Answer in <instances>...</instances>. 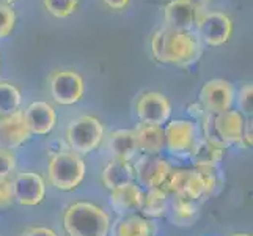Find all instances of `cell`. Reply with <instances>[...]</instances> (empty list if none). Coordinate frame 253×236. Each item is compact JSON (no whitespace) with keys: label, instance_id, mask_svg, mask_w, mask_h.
I'll return each mask as SVG.
<instances>
[{"label":"cell","instance_id":"6da1fadb","mask_svg":"<svg viewBox=\"0 0 253 236\" xmlns=\"http://www.w3.org/2000/svg\"><path fill=\"white\" fill-rule=\"evenodd\" d=\"M153 57L161 63L189 65L202 55V41L192 32L159 29L151 40Z\"/></svg>","mask_w":253,"mask_h":236},{"label":"cell","instance_id":"7a4b0ae2","mask_svg":"<svg viewBox=\"0 0 253 236\" xmlns=\"http://www.w3.org/2000/svg\"><path fill=\"white\" fill-rule=\"evenodd\" d=\"M63 227L69 236H107L110 219L102 208L88 202H77L65 211Z\"/></svg>","mask_w":253,"mask_h":236},{"label":"cell","instance_id":"3957f363","mask_svg":"<svg viewBox=\"0 0 253 236\" xmlns=\"http://www.w3.org/2000/svg\"><path fill=\"white\" fill-rule=\"evenodd\" d=\"M217 186L214 169H195V170H171L167 181L164 183V190L171 192L174 197L195 202L198 198L212 194Z\"/></svg>","mask_w":253,"mask_h":236},{"label":"cell","instance_id":"277c9868","mask_svg":"<svg viewBox=\"0 0 253 236\" xmlns=\"http://www.w3.org/2000/svg\"><path fill=\"white\" fill-rule=\"evenodd\" d=\"M47 173L55 189L73 190L85 177V162L74 151H60L50 157Z\"/></svg>","mask_w":253,"mask_h":236},{"label":"cell","instance_id":"5b68a950","mask_svg":"<svg viewBox=\"0 0 253 236\" xmlns=\"http://www.w3.org/2000/svg\"><path fill=\"white\" fill-rule=\"evenodd\" d=\"M244 126H246V120L238 110H225L217 115L208 113L203 123L206 139L223 145L241 143Z\"/></svg>","mask_w":253,"mask_h":236},{"label":"cell","instance_id":"8992f818","mask_svg":"<svg viewBox=\"0 0 253 236\" xmlns=\"http://www.w3.org/2000/svg\"><path fill=\"white\" fill-rule=\"evenodd\" d=\"M66 139L69 148L77 154H86L96 150L104 139V126L101 121L91 117L84 115L71 121L68 126Z\"/></svg>","mask_w":253,"mask_h":236},{"label":"cell","instance_id":"52a82bcc","mask_svg":"<svg viewBox=\"0 0 253 236\" xmlns=\"http://www.w3.org/2000/svg\"><path fill=\"white\" fill-rule=\"evenodd\" d=\"M197 27L200 40L209 46H222L233 33V22L220 11H202L197 16Z\"/></svg>","mask_w":253,"mask_h":236},{"label":"cell","instance_id":"ba28073f","mask_svg":"<svg viewBox=\"0 0 253 236\" xmlns=\"http://www.w3.org/2000/svg\"><path fill=\"white\" fill-rule=\"evenodd\" d=\"M50 94L55 102L71 106L84 96V79L71 69L55 71L49 79Z\"/></svg>","mask_w":253,"mask_h":236},{"label":"cell","instance_id":"9c48e42d","mask_svg":"<svg viewBox=\"0 0 253 236\" xmlns=\"http://www.w3.org/2000/svg\"><path fill=\"white\" fill-rule=\"evenodd\" d=\"M200 104L206 113L217 115L225 110H230L234 101V89L228 81L212 79L208 81L200 92Z\"/></svg>","mask_w":253,"mask_h":236},{"label":"cell","instance_id":"30bf717a","mask_svg":"<svg viewBox=\"0 0 253 236\" xmlns=\"http://www.w3.org/2000/svg\"><path fill=\"white\" fill-rule=\"evenodd\" d=\"M13 198L24 206H37L46 194L44 180L35 172H22L11 181Z\"/></svg>","mask_w":253,"mask_h":236},{"label":"cell","instance_id":"8fae6325","mask_svg":"<svg viewBox=\"0 0 253 236\" xmlns=\"http://www.w3.org/2000/svg\"><path fill=\"white\" fill-rule=\"evenodd\" d=\"M170 172V164L154 154H145L143 157H140L134 169V175L140 183V186H145L146 189L162 188Z\"/></svg>","mask_w":253,"mask_h":236},{"label":"cell","instance_id":"7c38bea8","mask_svg":"<svg viewBox=\"0 0 253 236\" xmlns=\"http://www.w3.org/2000/svg\"><path fill=\"white\" fill-rule=\"evenodd\" d=\"M165 146L173 154L190 153L197 142L195 125L187 120H173L164 129Z\"/></svg>","mask_w":253,"mask_h":236},{"label":"cell","instance_id":"4fadbf2b","mask_svg":"<svg viewBox=\"0 0 253 236\" xmlns=\"http://www.w3.org/2000/svg\"><path fill=\"white\" fill-rule=\"evenodd\" d=\"M170 102L161 93L148 92L142 94L137 101V117L140 120V123L162 126V123L170 118Z\"/></svg>","mask_w":253,"mask_h":236},{"label":"cell","instance_id":"5bb4252c","mask_svg":"<svg viewBox=\"0 0 253 236\" xmlns=\"http://www.w3.org/2000/svg\"><path fill=\"white\" fill-rule=\"evenodd\" d=\"M24 123L27 126L30 134L46 136L57 123V113L55 109L49 102L44 101H35L22 112Z\"/></svg>","mask_w":253,"mask_h":236},{"label":"cell","instance_id":"9a60e30c","mask_svg":"<svg viewBox=\"0 0 253 236\" xmlns=\"http://www.w3.org/2000/svg\"><path fill=\"white\" fill-rule=\"evenodd\" d=\"M198 10L192 0H171L164 8L165 27L178 32H190L197 22Z\"/></svg>","mask_w":253,"mask_h":236},{"label":"cell","instance_id":"2e32d148","mask_svg":"<svg viewBox=\"0 0 253 236\" xmlns=\"http://www.w3.org/2000/svg\"><path fill=\"white\" fill-rule=\"evenodd\" d=\"M30 133L24 123L22 112H14L11 115L0 118V148L2 150H16L29 141Z\"/></svg>","mask_w":253,"mask_h":236},{"label":"cell","instance_id":"e0dca14e","mask_svg":"<svg viewBox=\"0 0 253 236\" xmlns=\"http://www.w3.org/2000/svg\"><path fill=\"white\" fill-rule=\"evenodd\" d=\"M143 203V192L135 183H127V185L110 190V205L113 211L120 216H130L142 208Z\"/></svg>","mask_w":253,"mask_h":236},{"label":"cell","instance_id":"ac0fdd59","mask_svg":"<svg viewBox=\"0 0 253 236\" xmlns=\"http://www.w3.org/2000/svg\"><path fill=\"white\" fill-rule=\"evenodd\" d=\"M223 143L205 137L195 142L194 148L190 150V159L197 169H215L223 157Z\"/></svg>","mask_w":253,"mask_h":236},{"label":"cell","instance_id":"d6986e66","mask_svg":"<svg viewBox=\"0 0 253 236\" xmlns=\"http://www.w3.org/2000/svg\"><path fill=\"white\" fill-rule=\"evenodd\" d=\"M107 148L113 159L129 162L138 151L134 131L130 129L113 131L107 137Z\"/></svg>","mask_w":253,"mask_h":236},{"label":"cell","instance_id":"ffe728a7","mask_svg":"<svg viewBox=\"0 0 253 236\" xmlns=\"http://www.w3.org/2000/svg\"><path fill=\"white\" fill-rule=\"evenodd\" d=\"M135 142L137 150L143 151L145 154H159L165 146L164 129L159 125H146L140 123L135 129Z\"/></svg>","mask_w":253,"mask_h":236},{"label":"cell","instance_id":"44dd1931","mask_svg":"<svg viewBox=\"0 0 253 236\" xmlns=\"http://www.w3.org/2000/svg\"><path fill=\"white\" fill-rule=\"evenodd\" d=\"M134 178H135V175H134L132 165L126 161H117V159L110 161L106 167H104L102 175H101L102 185L109 190L121 188L127 185V183H132Z\"/></svg>","mask_w":253,"mask_h":236},{"label":"cell","instance_id":"7402d4cb","mask_svg":"<svg viewBox=\"0 0 253 236\" xmlns=\"http://www.w3.org/2000/svg\"><path fill=\"white\" fill-rule=\"evenodd\" d=\"M169 219L176 227H189L197 221V206L192 200L174 197L173 202L169 203Z\"/></svg>","mask_w":253,"mask_h":236},{"label":"cell","instance_id":"603a6c76","mask_svg":"<svg viewBox=\"0 0 253 236\" xmlns=\"http://www.w3.org/2000/svg\"><path fill=\"white\" fill-rule=\"evenodd\" d=\"M153 227L140 216L130 214L120 219L113 227L112 236H151Z\"/></svg>","mask_w":253,"mask_h":236},{"label":"cell","instance_id":"cb8c5ba5","mask_svg":"<svg viewBox=\"0 0 253 236\" xmlns=\"http://www.w3.org/2000/svg\"><path fill=\"white\" fill-rule=\"evenodd\" d=\"M142 213L148 217H162L167 214L169 209V197L162 188L148 189L146 195H143Z\"/></svg>","mask_w":253,"mask_h":236},{"label":"cell","instance_id":"d4e9b609","mask_svg":"<svg viewBox=\"0 0 253 236\" xmlns=\"http://www.w3.org/2000/svg\"><path fill=\"white\" fill-rule=\"evenodd\" d=\"M22 102L21 92L10 82L0 81V117L17 112Z\"/></svg>","mask_w":253,"mask_h":236},{"label":"cell","instance_id":"484cf974","mask_svg":"<svg viewBox=\"0 0 253 236\" xmlns=\"http://www.w3.org/2000/svg\"><path fill=\"white\" fill-rule=\"evenodd\" d=\"M42 5L55 17H66L77 10V0H42Z\"/></svg>","mask_w":253,"mask_h":236},{"label":"cell","instance_id":"4316f807","mask_svg":"<svg viewBox=\"0 0 253 236\" xmlns=\"http://www.w3.org/2000/svg\"><path fill=\"white\" fill-rule=\"evenodd\" d=\"M16 24V13L11 6L0 5V38L8 37Z\"/></svg>","mask_w":253,"mask_h":236},{"label":"cell","instance_id":"83f0119b","mask_svg":"<svg viewBox=\"0 0 253 236\" xmlns=\"http://www.w3.org/2000/svg\"><path fill=\"white\" fill-rule=\"evenodd\" d=\"M253 85L252 84H246L239 90L238 93V107H239V113H244V115H252L253 112Z\"/></svg>","mask_w":253,"mask_h":236},{"label":"cell","instance_id":"f1b7e54d","mask_svg":"<svg viewBox=\"0 0 253 236\" xmlns=\"http://www.w3.org/2000/svg\"><path fill=\"white\" fill-rule=\"evenodd\" d=\"M16 157L11 151L0 148V178H8L14 172Z\"/></svg>","mask_w":253,"mask_h":236},{"label":"cell","instance_id":"f546056e","mask_svg":"<svg viewBox=\"0 0 253 236\" xmlns=\"http://www.w3.org/2000/svg\"><path fill=\"white\" fill-rule=\"evenodd\" d=\"M13 185L8 178H0V208H8L13 203Z\"/></svg>","mask_w":253,"mask_h":236},{"label":"cell","instance_id":"4dcf8cb0","mask_svg":"<svg viewBox=\"0 0 253 236\" xmlns=\"http://www.w3.org/2000/svg\"><path fill=\"white\" fill-rule=\"evenodd\" d=\"M22 236H57V233L46 227H32V229L25 230Z\"/></svg>","mask_w":253,"mask_h":236},{"label":"cell","instance_id":"1f68e13d","mask_svg":"<svg viewBox=\"0 0 253 236\" xmlns=\"http://www.w3.org/2000/svg\"><path fill=\"white\" fill-rule=\"evenodd\" d=\"M104 3L109 8H112V10H125L129 3V0H104Z\"/></svg>","mask_w":253,"mask_h":236},{"label":"cell","instance_id":"d6a6232c","mask_svg":"<svg viewBox=\"0 0 253 236\" xmlns=\"http://www.w3.org/2000/svg\"><path fill=\"white\" fill-rule=\"evenodd\" d=\"M242 142L247 146H252V123L246 121V126H244V134H242Z\"/></svg>","mask_w":253,"mask_h":236},{"label":"cell","instance_id":"836d02e7","mask_svg":"<svg viewBox=\"0 0 253 236\" xmlns=\"http://www.w3.org/2000/svg\"><path fill=\"white\" fill-rule=\"evenodd\" d=\"M14 0H0V5H8L10 6V3H13Z\"/></svg>","mask_w":253,"mask_h":236},{"label":"cell","instance_id":"e575fe53","mask_svg":"<svg viewBox=\"0 0 253 236\" xmlns=\"http://www.w3.org/2000/svg\"><path fill=\"white\" fill-rule=\"evenodd\" d=\"M231 236H252V235H249V233H234Z\"/></svg>","mask_w":253,"mask_h":236}]
</instances>
